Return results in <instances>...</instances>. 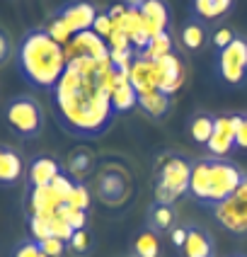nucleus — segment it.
I'll list each match as a JSON object with an SVG mask.
<instances>
[{
	"mask_svg": "<svg viewBox=\"0 0 247 257\" xmlns=\"http://www.w3.org/2000/svg\"><path fill=\"white\" fill-rule=\"evenodd\" d=\"M213 126H216V114L211 112H196L189 116V136L199 146L208 143V139L213 136Z\"/></svg>",
	"mask_w": 247,
	"mask_h": 257,
	"instance_id": "23",
	"label": "nucleus"
},
{
	"mask_svg": "<svg viewBox=\"0 0 247 257\" xmlns=\"http://www.w3.org/2000/svg\"><path fill=\"white\" fill-rule=\"evenodd\" d=\"M66 204H71L75 209H80V211H90V204H92V194H90V189H87L85 182H75L73 187L71 197Z\"/></svg>",
	"mask_w": 247,
	"mask_h": 257,
	"instance_id": "32",
	"label": "nucleus"
},
{
	"mask_svg": "<svg viewBox=\"0 0 247 257\" xmlns=\"http://www.w3.org/2000/svg\"><path fill=\"white\" fill-rule=\"evenodd\" d=\"M148 37H158L162 32H172V10L165 0H148L138 8Z\"/></svg>",
	"mask_w": 247,
	"mask_h": 257,
	"instance_id": "12",
	"label": "nucleus"
},
{
	"mask_svg": "<svg viewBox=\"0 0 247 257\" xmlns=\"http://www.w3.org/2000/svg\"><path fill=\"white\" fill-rule=\"evenodd\" d=\"M58 216L66 218L73 230L87 228V211H80V209H75V206H71V204H63V206L58 209Z\"/></svg>",
	"mask_w": 247,
	"mask_h": 257,
	"instance_id": "31",
	"label": "nucleus"
},
{
	"mask_svg": "<svg viewBox=\"0 0 247 257\" xmlns=\"http://www.w3.org/2000/svg\"><path fill=\"white\" fill-rule=\"evenodd\" d=\"M184 238H187V228H184V226H177V228L170 230V240H172V245L177 250L184 245Z\"/></svg>",
	"mask_w": 247,
	"mask_h": 257,
	"instance_id": "40",
	"label": "nucleus"
},
{
	"mask_svg": "<svg viewBox=\"0 0 247 257\" xmlns=\"http://www.w3.org/2000/svg\"><path fill=\"white\" fill-rule=\"evenodd\" d=\"M15 66L27 85L51 92L68 68L66 46L51 39L46 27H32L15 46Z\"/></svg>",
	"mask_w": 247,
	"mask_h": 257,
	"instance_id": "2",
	"label": "nucleus"
},
{
	"mask_svg": "<svg viewBox=\"0 0 247 257\" xmlns=\"http://www.w3.org/2000/svg\"><path fill=\"white\" fill-rule=\"evenodd\" d=\"M155 83H158L160 92L172 95V97L174 92L184 85V63L177 56V51L155 61Z\"/></svg>",
	"mask_w": 247,
	"mask_h": 257,
	"instance_id": "11",
	"label": "nucleus"
},
{
	"mask_svg": "<svg viewBox=\"0 0 247 257\" xmlns=\"http://www.w3.org/2000/svg\"><path fill=\"white\" fill-rule=\"evenodd\" d=\"M235 136H237V112L218 114L216 126H213V136L206 143L208 156L228 158L232 153V148H235Z\"/></svg>",
	"mask_w": 247,
	"mask_h": 257,
	"instance_id": "10",
	"label": "nucleus"
},
{
	"mask_svg": "<svg viewBox=\"0 0 247 257\" xmlns=\"http://www.w3.org/2000/svg\"><path fill=\"white\" fill-rule=\"evenodd\" d=\"M216 71L218 78L228 87L247 85V39L235 37L225 49L216 51Z\"/></svg>",
	"mask_w": 247,
	"mask_h": 257,
	"instance_id": "7",
	"label": "nucleus"
},
{
	"mask_svg": "<svg viewBox=\"0 0 247 257\" xmlns=\"http://www.w3.org/2000/svg\"><path fill=\"white\" fill-rule=\"evenodd\" d=\"M235 0H191V17L201 22H213L220 20L232 10Z\"/></svg>",
	"mask_w": 247,
	"mask_h": 257,
	"instance_id": "21",
	"label": "nucleus"
},
{
	"mask_svg": "<svg viewBox=\"0 0 247 257\" xmlns=\"http://www.w3.org/2000/svg\"><path fill=\"white\" fill-rule=\"evenodd\" d=\"M230 257H247V255H230Z\"/></svg>",
	"mask_w": 247,
	"mask_h": 257,
	"instance_id": "42",
	"label": "nucleus"
},
{
	"mask_svg": "<svg viewBox=\"0 0 247 257\" xmlns=\"http://www.w3.org/2000/svg\"><path fill=\"white\" fill-rule=\"evenodd\" d=\"M129 80L131 85L136 87V92H150V90H158V83H155V61L145 58L143 54H136L133 63H131L129 71Z\"/></svg>",
	"mask_w": 247,
	"mask_h": 257,
	"instance_id": "18",
	"label": "nucleus"
},
{
	"mask_svg": "<svg viewBox=\"0 0 247 257\" xmlns=\"http://www.w3.org/2000/svg\"><path fill=\"white\" fill-rule=\"evenodd\" d=\"M203 42H206V25L201 20L191 17L187 25L182 27V46L187 51H199L203 46Z\"/></svg>",
	"mask_w": 247,
	"mask_h": 257,
	"instance_id": "26",
	"label": "nucleus"
},
{
	"mask_svg": "<svg viewBox=\"0 0 247 257\" xmlns=\"http://www.w3.org/2000/svg\"><path fill=\"white\" fill-rule=\"evenodd\" d=\"M216 223L235 238H247V172L232 197L211 209Z\"/></svg>",
	"mask_w": 247,
	"mask_h": 257,
	"instance_id": "6",
	"label": "nucleus"
},
{
	"mask_svg": "<svg viewBox=\"0 0 247 257\" xmlns=\"http://www.w3.org/2000/svg\"><path fill=\"white\" fill-rule=\"evenodd\" d=\"M27 228H29V238L37 240V243H42L46 238H54V235H51V223H49V218L27 214Z\"/></svg>",
	"mask_w": 247,
	"mask_h": 257,
	"instance_id": "30",
	"label": "nucleus"
},
{
	"mask_svg": "<svg viewBox=\"0 0 247 257\" xmlns=\"http://www.w3.org/2000/svg\"><path fill=\"white\" fill-rule=\"evenodd\" d=\"M97 197L109 206H119L126 201V175L121 170H104L97 177V187H95Z\"/></svg>",
	"mask_w": 247,
	"mask_h": 257,
	"instance_id": "13",
	"label": "nucleus"
},
{
	"mask_svg": "<svg viewBox=\"0 0 247 257\" xmlns=\"http://www.w3.org/2000/svg\"><path fill=\"white\" fill-rule=\"evenodd\" d=\"M131 250H133V257H158L160 255L158 233L150 228L138 230L136 238H133V243H131Z\"/></svg>",
	"mask_w": 247,
	"mask_h": 257,
	"instance_id": "24",
	"label": "nucleus"
},
{
	"mask_svg": "<svg viewBox=\"0 0 247 257\" xmlns=\"http://www.w3.org/2000/svg\"><path fill=\"white\" fill-rule=\"evenodd\" d=\"M189 177H191V160L182 153H160L155 160V201L158 204H170L182 194H187Z\"/></svg>",
	"mask_w": 247,
	"mask_h": 257,
	"instance_id": "4",
	"label": "nucleus"
},
{
	"mask_svg": "<svg viewBox=\"0 0 247 257\" xmlns=\"http://www.w3.org/2000/svg\"><path fill=\"white\" fill-rule=\"evenodd\" d=\"M27 204H29V214L32 216H42V218H54L58 214V209L66 204L56 194V189L51 185L46 187H34L27 189Z\"/></svg>",
	"mask_w": 247,
	"mask_h": 257,
	"instance_id": "15",
	"label": "nucleus"
},
{
	"mask_svg": "<svg viewBox=\"0 0 247 257\" xmlns=\"http://www.w3.org/2000/svg\"><path fill=\"white\" fill-rule=\"evenodd\" d=\"M10 56H13V39H10L8 29L0 27V68L10 61Z\"/></svg>",
	"mask_w": 247,
	"mask_h": 257,
	"instance_id": "39",
	"label": "nucleus"
},
{
	"mask_svg": "<svg viewBox=\"0 0 247 257\" xmlns=\"http://www.w3.org/2000/svg\"><path fill=\"white\" fill-rule=\"evenodd\" d=\"M63 172L61 163L51 156H34L27 165V189L34 187H46L56 180L58 175Z\"/></svg>",
	"mask_w": 247,
	"mask_h": 257,
	"instance_id": "16",
	"label": "nucleus"
},
{
	"mask_svg": "<svg viewBox=\"0 0 247 257\" xmlns=\"http://www.w3.org/2000/svg\"><path fill=\"white\" fill-rule=\"evenodd\" d=\"M141 54H143L145 58H150V61H158V58H162V56H170V54H174L172 32H162V34H158V37H153Z\"/></svg>",
	"mask_w": 247,
	"mask_h": 257,
	"instance_id": "27",
	"label": "nucleus"
},
{
	"mask_svg": "<svg viewBox=\"0 0 247 257\" xmlns=\"http://www.w3.org/2000/svg\"><path fill=\"white\" fill-rule=\"evenodd\" d=\"M172 104H174L172 95H165V92H160V90H150V92H141V95H138V107H141L153 121L165 119V116L170 114Z\"/></svg>",
	"mask_w": 247,
	"mask_h": 257,
	"instance_id": "19",
	"label": "nucleus"
},
{
	"mask_svg": "<svg viewBox=\"0 0 247 257\" xmlns=\"http://www.w3.org/2000/svg\"><path fill=\"white\" fill-rule=\"evenodd\" d=\"M235 148L247 151V112H237V136H235Z\"/></svg>",
	"mask_w": 247,
	"mask_h": 257,
	"instance_id": "38",
	"label": "nucleus"
},
{
	"mask_svg": "<svg viewBox=\"0 0 247 257\" xmlns=\"http://www.w3.org/2000/svg\"><path fill=\"white\" fill-rule=\"evenodd\" d=\"M112 104H114L116 114L129 112V109H133V107H138V92H136V87L131 85L129 75H124V73H116V78H114Z\"/></svg>",
	"mask_w": 247,
	"mask_h": 257,
	"instance_id": "20",
	"label": "nucleus"
},
{
	"mask_svg": "<svg viewBox=\"0 0 247 257\" xmlns=\"http://www.w3.org/2000/svg\"><path fill=\"white\" fill-rule=\"evenodd\" d=\"M49 223H51V235H54V238H61V240H66V243L71 240L73 233H75V230L68 226V221L61 218L58 214L54 216V218H49Z\"/></svg>",
	"mask_w": 247,
	"mask_h": 257,
	"instance_id": "35",
	"label": "nucleus"
},
{
	"mask_svg": "<svg viewBox=\"0 0 247 257\" xmlns=\"http://www.w3.org/2000/svg\"><path fill=\"white\" fill-rule=\"evenodd\" d=\"M235 37H237V34H235L230 27H225V25H223V27H218L216 32L211 34V42H213V46H216V51H220V49H225Z\"/></svg>",
	"mask_w": 247,
	"mask_h": 257,
	"instance_id": "37",
	"label": "nucleus"
},
{
	"mask_svg": "<svg viewBox=\"0 0 247 257\" xmlns=\"http://www.w3.org/2000/svg\"><path fill=\"white\" fill-rule=\"evenodd\" d=\"M90 170H92V153L85 151V148L73 151L71 158H68V168H66V172L71 175L75 182H85V177L90 175Z\"/></svg>",
	"mask_w": 247,
	"mask_h": 257,
	"instance_id": "25",
	"label": "nucleus"
},
{
	"mask_svg": "<svg viewBox=\"0 0 247 257\" xmlns=\"http://www.w3.org/2000/svg\"><path fill=\"white\" fill-rule=\"evenodd\" d=\"M187 238L179 247L182 257H216V240L199 223H187Z\"/></svg>",
	"mask_w": 247,
	"mask_h": 257,
	"instance_id": "14",
	"label": "nucleus"
},
{
	"mask_svg": "<svg viewBox=\"0 0 247 257\" xmlns=\"http://www.w3.org/2000/svg\"><path fill=\"white\" fill-rule=\"evenodd\" d=\"M174 221H177L174 206L153 201V206L148 209V221H145V223H148V228L155 230V233H165V230L174 228Z\"/></svg>",
	"mask_w": 247,
	"mask_h": 257,
	"instance_id": "22",
	"label": "nucleus"
},
{
	"mask_svg": "<svg viewBox=\"0 0 247 257\" xmlns=\"http://www.w3.org/2000/svg\"><path fill=\"white\" fill-rule=\"evenodd\" d=\"M3 121L15 136H20L22 141H32V139L42 136L44 124H46V114H44L42 102L37 97L15 95L3 107Z\"/></svg>",
	"mask_w": 247,
	"mask_h": 257,
	"instance_id": "5",
	"label": "nucleus"
},
{
	"mask_svg": "<svg viewBox=\"0 0 247 257\" xmlns=\"http://www.w3.org/2000/svg\"><path fill=\"white\" fill-rule=\"evenodd\" d=\"M116 29L114 20H109V15L104 13V10H100V15H97V20H95V25H92V32L97 34V37H102L104 42L112 37V32Z\"/></svg>",
	"mask_w": 247,
	"mask_h": 257,
	"instance_id": "34",
	"label": "nucleus"
},
{
	"mask_svg": "<svg viewBox=\"0 0 247 257\" xmlns=\"http://www.w3.org/2000/svg\"><path fill=\"white\" fill-rule=\"evenodd\" d=\"M126 5H131V8H141L143 3H148V0H124Z\"/></svg>",
	"mask_w": 247,
	"mask_h": 257,
	"instance_id": "41",
	"label": "nucleus"
},
{
	"mask_svg": "<svg viewBox=\"0 0 247 257\" xmlns=\"http://www.w3.org/2000/svg\"><path fill=\"white\" fill-rule=\"evenodd\" d=\"M68 252L73 257H87L92 252V233L87 228L83 230H75L73 238L68 240Z\"/></svg>",
	"mask_w": 247,
	"mask_h": 257,
	"instance_id": "28",
	"label": "nucleus"
},
{
	"mask_svg": "<svg viewBox=\"0 0 247 257\" xmlns=\"http://www.w3.org/2000/svg\"><path fill=\"white\" fill-rule=\"evenodd\" d=\"M39 245L49 257H66V252H68V243L61 240V238H46Z\"/></svg>",
	"mask_w": 247,
	"mask_h": 257,
	"instance_id": "36",
	"label": "nucleus"
},
{
	"mask_svg": "<svg viewBox=\"0 0 247 257\" xmlns=\"http://www.w3.org/2000/svg\"><path fill=\"white\" fill-rule=\"evenodd\" d=\"M66 56H68V61L90 58L95 63H107L109 61V44L90 29V32H83V34L73 37L71 44L66 46Z\"/></svg>",
	"mask_w": 247,
	"mask_h": 257,
	"instance_id": "9",
	"label": "nucleus"
},
{
	"mask_svg": "<svg viewBox=\"0 0 247 257\" xmlns=\"http://www.w3.org/2000/svg\"><path fill=\"white\" fill-rule=\"evenodd\" d=\"M116 71L112 63L90 58L68 61V68L51 90V109L56 124L66 134L83 141L102 139L116 119L112 87Z\"/></svg>",
	"mask_w": 247,
	"mask_h": 257,
	"instance_id": "1",
	"label": "nucleus"
},
{
	"mask_svg": "<svg viewBox=\"0 0 247 257\" xmlns=\"http://www.w3.org/2000/svg\"><path fill=\"white\" fill-rule=\"evenodd\" d=\"M245 177L242 168L230 158H196L191 160V177H189L187 197L201 206L213 209L232 197Z\"/></svg>",
	"mask_w": 247,
	"mask_h": 257,
	"instance_id": "3",
	"label": "nucleus"
},
{
	"mask_svg": "<svg viewBox=\"0 0 247 257\" xmlns=\"http://www.w3.org/2000/svg\"><path fill=\"white\" fill-rule=\"evenodd\" d=\"M25 175V160L13 146L0 143V187H13Z\"/></svg>",
	"mask_w": 247,
	"mask_h": 257,
	"instance_id": "17",
	"label": "nucleus"
},
{
	"mask_svg": "<svg viewBox=\"0 0 247 257\" xmlns=\"http://www.w3.org/2000/svg\"><path fill=\"white\" fill-rule=\"evenodd\" d=\"M10 257H49V255L44 252L42 245L37 243V240L25 238V240H20V243L13 247V255Z\"/></svg>",
	"mask_w": 247,
	"mask_h": 257,
	"instance_id": "33",
	"label": "nucleus"
},
{
	"mask_svg": "<svg viewBox=\"0 0 247 257\" xmlns=\"http://www.w3.org/2000/svg\"><path fill=\"white\" fill-rule=\"evenodd\" d=\"M56 15L68 25V29L75 34H83V32H90L97 15H100V8L90 0H71L66 5H61L56 10Z\"/></svg>",
	"mask_w": 247,
	"mask_h": 257,
	"instance_id": "8",
	"label": "nucleus"
},
{
	"mask_svg": "<svg viewBox=\"0 0 247 257\" xmlns=\"http://www.w3.org/2000/svg\"><path fill=\"white\" fill-rule=\"evenodd\" d=\"M46 32L51 34V39H56L61 46H68L73 39V32L68 29V25L58 17L56 13H51V17H49V22H46Z\"/></svg>",
	"mask_w": 247,
	"mask_h": 257,
	"instance_id": "29",
	"label": "nucleus"
},
{
	"mask_svg": "<svg viewBox=\"0 0 247 257\" xmlns=\"http://www.w3.org/2000/svg\"><path fill=\"white\" fill-rule=\"evenodd\" d=\"M129 257H133V255H129Z\"/></svg>",
	"mask_w": 247,
	"mask_h": 257,
	"instance_id": "43",
	"label": "nucleus"
}]
</instances>
